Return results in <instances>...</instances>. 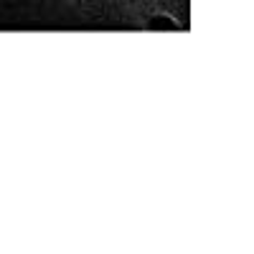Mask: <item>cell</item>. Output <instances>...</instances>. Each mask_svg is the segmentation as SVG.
<instances>
[{
	"instance_id": "1",
	"label": "cell",
	"mask_w": 254,
	"mask_h": 254,
	"mask_svg": "<svg viewBox=\"0 0 254 254\" xmlns=\"http://www.w3.org/2000/svg\"><path fill=\"white\" fill-rule=\"evenodd\" d=\"M150 28L160 31V28H173V20L171 18H153L150 20Z\"/></svg>"
}]
</instances>
